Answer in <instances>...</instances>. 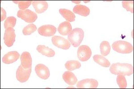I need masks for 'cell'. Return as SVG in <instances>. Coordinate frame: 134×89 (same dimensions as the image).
Segmentation results:
<instances>
[{
	"label": "cell",
	"mask_w": 134,
	"mask_h": 89,
	"mask_svg": "<svg viewBox=\"0 0 134 89\" xmlns=\"http://www.w3.org/2000/svg\"><path fill=\"white\" fill-rule=\"evenodd\" d=\"M37 27L34 24H30L23 28V33L24 35H29L36 30Z\"/></svg>",
	"instance_id": "603a6c76"
},
{
	"label": "cell",
	"mask_w": 134,
	"mask_h": 89,
	"mask_svg": "<svg viewBox=\"0 0 134 89\" xmlns=\"http://www.w3.org/2000/svg\"><path fill=\"white\" fill-rule=\"evenodd\" d=\"M31 67L27 69H25L20 65L16 71V78L19 82H26L31 75Z\"/></svg>",
	"instance_id": "5b68a950"
},
{
	"label": "cell",
	"mask_w": 134,
	"mask_h": 89,
	"mask_svg": "<svg viewBox=\"0 0 134 89\" xmlns=\"http://www.w3.org/2000/svg\"><path fill=\"white\" fill-rule=\"evenodd\" d=\"M72 2H74V3H78V4H79V3H80L81 2V1H72Z\"/></svg>",
	"instance_id": "f1b7e54d"
},
{
	"label": "cell",
	"mask_w": 134,
	"mask_h": 89,
	"mask_svg": "<svg viewBox=\"0 0 134 89\" xmlns=\"http://www.w3.org/2000/svg\"><path fill=\"white\" fill-rule=\"evenodd\" d=\"M17 19L14 17H8L4 23V27L6 29L8 28L14 27L15 26Z\"/></svg>",
	"instance_id": "cb8c5ba5"
},
{
	"label": "cell",
	"mask_w": 134,
	"mask_h": 89,
	"mask_svg": "<svg viewBox=\"0 0 134 89\" xmlns=\"http://www.w3.org/2000/svg\"><path fill=\"white\" fill-rule=\"evenodd\" d=\"M21 65L25 69H27L32 66V58L30 54L28 52H24L21 55L20 58Z\"/></svg>",
	"instance_id": "4fadbf2b"
},
{
	"label": "cell",
	"mask_w": 134,
	"mask_h": 89,
	"mask_svg": "<svg viewBox=\"0 0 134 89\" xmlns=\"http://www.w3.org/2000/svg\"><path fill=\"white\" fill-rule=\"evenodd\" d=\"M32 5L35 9L36 12L42 14L47 9L48 5L46 1H35L32 2Z\"/></svg>",
	"instance_id": "5bb4252c"
},
{
	"label": "cell",
	"mask_w": 134,
	"mask_h": 89,
	"mask_svg": "<svg viewBox=\"0 0 134 89\" xmlns=\"http://www.w3.org/2000/svg\"><path fill=\"white\" fill-rule=\"evenodd\" d=\"M38 31L40 35L43 36H52L57 32V28L54 26L47 25L39 28Z\"/></svg>",
	"instance_id": "8fae6325"
},
{
	"label": "cell",
	"mask_w": 134,
	"mask_h": 89,
	"mask_svg": "<svg viewBox=\"0 0 134 89\" xmlns=\"http://www.w3.org/2000/svg\"><path fill=\"white\" fill-rule=\"evenodd\" d=\"M66 69L68 70H74L79 69L81 67V64L79 62L76 60H71L67 61L65 64Z\"/></svg>",
	"instance_id": "7402d4cb"
},
{
	"label": "cell",
	"mask_w": 134,
	"mask_h": 89,
	"mask_svg": "<svg viewBox=\"0 0 134 89\" xmlns=\"http://www.w3.org/2000/svg\"><path fill=\"white\" fill-rule=\"evenodd\" d=\"M19 54L17 51L9 52L3 56L2 62L7 64L13 63L19 58Z\"/></svg>",
	"instance_id": "7c38bea8"
},
{
	"label": "cell",
	"mask_w": 134,
	"mask_h": 89,
	"mask_svg": "<svg viewBox=\"0 0 134 89\" xmlns=\"http://www.w3.org/2000/svg\"><path fill=\"white\" fill-rule=\"evenodd\" d=\"M73 12L84 17H86L90 14V10L87 6L83 5H77L74 7Z\"/></svg>",
	"instance_id": "e0dca14e"
},
{
	"label": "cell",
	"mask_w": 134,
	"mask_h": 89,
	"mask_svg": "<svg viewBox=\"0 0 134 89\" xmlns=\"http://www.w3.org/2000/svg\"><path fill=\"white\" fill-rule=\"evenodd\" d=\"M37 50L43 55L48 57H53L55 56V52L52 49L46 47L44 45H38L37 47Z\"/></svg>",
	"instance_id": "ac0fdd59"
},
{
	"label": "cell",
	"mask_w": 134,
	"mask_h": 89,
	"mask_svg": "<svg viewBox=\"0 0 134 89\" xmlns=\"http://www.w3.org/2000/svg\"><path fill=\"white\" fill-rule=\"evenodd\" d=\"M100 53L103 56H107L110 54L111 48L110 43L107 41H103L100 44Z\"/></svg>",
	"instance_id": "44dd1931"
},
{
	"label": "cell",
	"mask_w": 134,
	"mask_h": 89,
	"mask_svg": "<svg viewBox=\"0 0 134 89\" xmlns=\"http://www.w3.org/2000/svg\"><path fill=\"white\" fill-rule=\"evenodd\" d=\"M6 17V11L2 8H1V21H3L5 20Z\"/></svg>",
	"instance_id": "83f0119b"
},
{
	"label": "cell",
	"mask_w": 134,
	"mask_h": 89,
	"mask_svg": "<svg viewBox=\"0 0 134 89\" xmlns=\"http://www.w3.org/2000/svg\"><path fill=\"white\" fill-rule=\"evenodd\" d=\"M112 47L114 51L121 54H130L133 50L132 45L125 41H115L112 44Z\"/></svg>",
	"instance_id": "3957f363"
},
{
	"label": "cell",
	"mask_w": 134,
	"mask_h": 89,
	"mask_svg": "<svg viewBox=\"0 0 134 89\" xmlns=\"http://www.w3.org/2000/svg\"><path fill=\"white\" fill-rule=\"evenodd\" d=\"M84 37V32L82 29L76 28L73 29L68 35V40L74 47L79 46Z\"/></svg>",
	"instance_id": "7a4b0ae2"
},
{
	"label": "cell",
	"mask_w": 134,
	"mask_h": 89,
	"mask_svg": "<svg viewBox=\"0 0 134 89\" xmlns=\"http://www.w3.org/2000/svg\"><path fill=\"white\" fill-rule=\"evenodd\" d=\"M15 30L13 28H8L5 30L4 40L5 45L9 47L12 46L15 41Z\"/></svg>",
	"instance_id": "ba28073f"
},
{
	"label": "cell",
	"mask_w": 134,
	"mask_h": 89,
	"mask_svg": "<svg viewBox=\"0 0 134 89\" xmlns=\"http://www.w3.org/2000/svg\"><path fill=\"white\" fill-rule=\"evenodd\" d=\"M91 50L88 45H81L78 48V58L81 62H85L88 60L91 57Z\"/></svg>",
	"instance_id": "8992f818"
},
{
	"label": "cell",
	"mask_w": 134,
	"mask_h": 89,
	"mask_svg": "<svg viewBox=\"0 0 134 89\" xmlns=\"http://www.w3.org/2000/svg\"><path fill=\"white\" fill-rule=\"evenodd\" d=\"M98 85L97 80L93 79H85L78 82L76 87L78 89H96Z\"/></svg>",
	"instance_id": "9c48e42d"
},
{
	"label": "cell",
	"mask_w": 134,
	"mask_h": 89,
	"mask_svg": "<svg viewBox=\"0 0 134 89\" xmlns=\"http://www.w3.org/2000/svg\"><path fill=\"white\" fill-rule=\"evenodd\" d=\"M111 74L114 75H123L131 76L133 74V67L131 64L128 63H116L111 65L110 68Z\"/></svg>",
	"instance_id": "6da1fadb"
},
{
	"label": "cell",
	"mask_w": 134,
	"mask_h": 89,
	"mask_svg": "<svg viewBox=\"0 0 134 89\" xmlns=\"http://www.w3.org/2000/svg\"><path fill=\"white\" fill-rule=\"evenodd\" d=\"M13 2L16 4H18V7L20 9V10H24L26 8L29 7L30 5H31L32 1H13Z\"/></svg>",
	"instance_id": "4316f807"
},
{
	"label": "cell",
	"mask_w": 134,
	"mask_h": 89,
	"mask_svg": "<svg viewBox=\"0 0 134 89\" xmlns=\"http://www.w3.org/2000/svg\"><path fill=\"white\" fill-rule=\"evenodd\" d=\"M122 7L126 9V11H130L133 14L134 12V2L131 1H124L122 2Z\"/></svg>",
	"instance_id": "484cf974"
},
{
	"label": "cell",
	"mask_w": 134,
	"mask_h": 89,
	"mask_svg": "<svg viewBox=\"0 0 134 89\" xmlns=\"http://www.w3.org/2000/svg\"><path fill=\"white\" fill-rule=\"evenodd\" d=\"M17 16L27 23L35 22L38 17L36 13L28 9L18 10Z\"/></svg>",
	"instance_id": "277c9868"
},
{
	"label": "cell",
	"mask_w": 134,
	"mask_h": 89,
	"mask_svg": "<svg viewBox=\"0 0 134 89\" xmlns=\"http://www.w3.org/2000/svg\"><path fill=\"white\" fill-rule=\"evenodd\" d=\"M57 30L58 32L62 35H69L72 32V26L69 21H64L59 24Z\"/></svg>",
	"instance_id": "9a60e30c"
},
{
	"label": "cell",
	"mask_w": 134,
	"mask_h": 89,
	"mask_svg": "<svg viewBox=\"0 0 134 89\" xmlns=\"http://www.w3.org/2000/svg\"><path fill=\"white\" fill-rule=\"evenodd\" d=\"M94 62L102 67H108L110 66V62L103 56L100 55H95L93 57Z\"/></svg>",
	"instance_id": "ffe728a7"
},
{
	"label": "cell",
	"mask_w": 134,
	"mask_h": 89,
	"mask_svg": "<svg viewBox=\"0 0 134 89\" xmlns=\"http://www.w3.org/2000/svg\"><path fill=\"white\" fill-rule=\"evenodd\" d=\"M63 79L64 82L70 86H73L77 82V79L73 73L70 71H66L63 74Z\"/></svg>",
	"instance_id": "2e32d148"
},
{
	"label": "cell",
	"mask_w": 134,
	"mask_h": 89,
	"mask_svg": "<svg viewBox=\"0 0 134 89\" xmlns=\"http://www.w3.org/2000/svg\"><path fill=\"white\" fill-rule=\"evenodd\" d=\"M36 74L40 78L46 80L50 77V71L47 67L42 64L36 65L35 67Z\"/></svg>",
	"instance_id": "30bf717a"
},
{
	"label": "cell",
	"mask_w": 134,
	"mask_h": 89,
	"mask_svg": "<svg viewBox=\"0 0 134 89\" xmlns=\"http://www.w3.org/2000/svg\"><path fill=\"white\" fill-rule=\"evenodd\" d=\"M52 41L54 45L63 50H68L71 46L70 42L62 37L54 36L52 38Z\"/></svg>",
	"instance_id": "52a82bcc"
},
{
	"label": "cell",
	"mask_w": 134,
	"mask_h": 89,
	"mask_svg": "<svg viewBox=\"0 0 134 89\" xmlns=\"http://www.w3.org/2000/svg\"><path fill=\"white\" fill-rule=\"evenodd\" d=\"M117 82L120 89H125L127 86V82L125 76L123 75H118Z\"/></svg>",
	"instance_id": "d4e9b609"
},
{
	"label": "cell",
	"mask_w": 134,
	"mask_h": 89,
	"mask_svg": "<svg viewBox=\"0 0 134 89\" xmlns=\"http://www.w3.org/2000/svg\"><path fill=\"white\" fill-rule=\"evenodd\" d=\"M59 12L63 17L67 20V21L73 22L75 21L76 16L72 11L68 9H59Z\"/></svg>",
	"instance_id": "d6986e66"
}]
</instances>
